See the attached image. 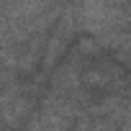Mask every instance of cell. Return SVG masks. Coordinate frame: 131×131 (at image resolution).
I'll use <instances>...</instances> for the list:
<instances>
[{
	"instance_id": "6da1fadb",
	"label": "cell",
	"mask_w": 131,
	"mask_h": 131,
	"mask_svg": "<svg viewBox=\"0 0 131 131\" xmlns=\"http://www.w3.org/2000/svg\"><path fill=\"white\" fill-rule=\"evenodd\" d=\"M34 113V100L31 95H23L18 93L16 98H10L3 108H0V121H3V126L8 128H18L28 121V116Z\"/></svg>"
},
{
	"instance_id": "7a4b0ae2",
	"label": "cell",
	"mask_w": 131,
	"mask_h": 131,
	"mask_svg": "<svg viewBox=\"0 0 131 131\" xmlns=\"http://www.w3.org/2000/svg\"><path fill=\"white\" fill-rule=\"evenodd\" d=\"M80 75H82V70H80V59L75 62V59H67V62H62V64H57L54 67V75H51V90L54 93H75L82 82H80Z\"/></svg>"
},
{
	"instance_id": "3957f363",
	"label": "cell",
	"mask_w": 131,
	"mask_h": 131,
	"mask_svg": "<svg viewBox=\"0 0 131 131\" xmlns=\"http://www.w3.org/2000/svg\"><path fill=\"white\" fill-rule=\"evenodd\" d=\"M67 46H70V41H67V39L51 31V36H46V44H44L41 67H44L46 72H51V70L57 67V64L64 59V54H67Z\"/></svg>"
},
{
	"instance_id": "277c9868",
	"label": "cell",
	"mask_w": 131,
	"mask_h": 131,
	"mask_svg": "<svg viewBox=\"0 0 131 131\" xmlns=\"http://www.w3.org/2000/svg\"><path fill=\"white\" fill-rule=\"evenodd\" d=\"M26 131H44V128H41V116H39V113H31V116H28Z\"/></svg>"
}]
</instances>
